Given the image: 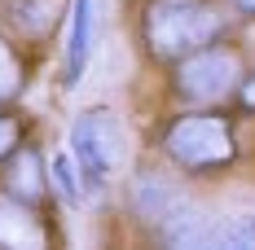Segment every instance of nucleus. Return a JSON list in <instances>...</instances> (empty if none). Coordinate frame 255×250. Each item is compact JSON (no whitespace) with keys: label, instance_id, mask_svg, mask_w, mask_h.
<instances>
[{"label":"nucleus","instance_id":"nucleus-5","mask_svg":"<svg viewBox=\"0 0 255 250\" xmlns=\"http://www.w3.org/2000/svg\"><path fill=\"white\" fill-rule=\"evenodd\" d=\"M128 198H132V211H136V220L145 228L172 237V242H180V237L189 233V228H185V215H189V211H185V193H180V184L167 171H154V167L136 171Z\"/></svg>","mask_w":255,"mask_h":250},{"label":"nucleus","instance_id":"nucleus-7","mask_svg":"<svg viewBox=\"0 0 255 250\" xmlns=\"http://www.w3.org/2000/svg\"><path fill=\"white\" fill-rule=\"evenodd\" d=\"M0 193L44 206V198H49V167H44V154L35 150L31 141H22L18 150L4 158V167H0Z\"/></svg>","mask_w":255,"mask_h":250},{"label":"nucleus","instance_id":"nucleus-2","mask_svg":"<svg viewBox=\"0 0 255 250\" xmlns=\"http://www.w3.org/2000/svg\"><path fill=\"white\" fill-rule=\"evenodd\" d=\"M163 154L185 175H216L238 163V132L220 110H185L163 127Z\"/></svg>","mask_w":255,"mask_h":250},{"label":"nucleus","instance_id":"nucleus-14","mask_svg":"<svg viewBox=\"0 0 255 250\" xmlns=\"http://www.w3.org/2000/svg\"><path fill=\"white\" fill-rule=\"evenodd\" d=\"M233 101H238L242 110H255V71L242 79V88H238V97H233Z\"/></svg>","mask_w":255,"mask_h":250},{"label":"nucleus","instance_id":"nucleus-9","mask_svg":"<svg viewBox=\"0 0 255 250\" xmlns=\"http://www.w3.org/2000/svg\"><path fill=\"white\" fill-rule=\"evenodd\" d=\"M93 35H97V0H75L71 4V44H66V88H75L84 71H88V57H93Z\"/></svg>","mask_w":255,"mask_h":250},{"label":"nucleus","instance_id":"nucleus-12","mask_svg":"<svg viewBox=\"0 0 255 250\" xmlns=\"http://www.w3.org/2000/svg\"><path fill=\"white\" fill-rule=\"evenodd\" d=\"M79 163H75V154H53V180H57V184H62V198L66 202H84L88 198V193H84V189H88V175L84 171H75Z\"/></svg>","mask_w":255,"mask_h":250},{"label":"nucleus","instance_id":"nucleus-10","mask_svg":"<svg viewBox=\"0 0 255 250\" xmlns=\"http://www.w3.org/2000/svg\"><path fill=\"white\" fill-rule=\"evenodd\" d=\"M75 0H9V18L26 40H49Z\"/></svg>","mask_w":255,"mask_h":250},{"label":"nucleus","instance_id":"nucleus-11","mask_svg":"<svg viewBox=\"0 0 255 250\" xmlns=\"http://www.w3.org/2000/svg\"><path fill=\"white\" fill-rule=\"evenodd\" d=\"M22 88H26V62H22V53H18V44L0 35V105L18 101Z\"/></svg>","mask_w":255,"mask_h":250},{"label":"nucleus","instance_id":"nucleus-8","mask_svg":"<svg viewBox=\"0 0 255 250\" xmlns=\"http://www.w3.org/2000/svg\"><path fill=\"white\" fill-rule=\"evenodd\" d=\"M176 250H255V215H229L220 224L189 228Z\"/></svg>","mask_w":255,"mask_h":250},{"label":"nucleus","instance_id":"nucleus-4","mask_svg":"<svg viewBox=\"0 0 255 250\" xmlns=\"http://www.w3.org/2000/svg\"><path fill=\"white\" fill-rule=\"evenodd\" d=\"M71 154H75L79 171L88 175L93 189L115 180V171L128 163V136H124L119 114L106 110V105H93V110L75 114V123H71Z\"/></svg>","mask_w":255,"mask_h":250},{"label":"nucleus","instance_id":"nucleus-15","mask_svg":"<svg viewBox=\"0 0 255 250\" xmlns=\"http://www.w3.org/2000/svg\"><path fill=\"white\" fill-rule=\"evenodd\" d=\"M233 9H238V13H247V18H255V0H229Z\"/></svg>","mask_w":255,"mask_h":250},{"label":"nucleus","instance_id":"nucleus-1","mask_svg":"<svg viewBox=\"0 0 255 250\" xmlns=\"http://www.w3.org/2000/svg\"><path fill=\"white\" fill-rule=\"evenodd\" d=\"M229 31L220 0H145L141 9V40L145 53L163 66H176L180 57L216 44Z\"/></svg>","mask_w":255,"mask_h":250},{"label":"nucleus","instance_id":"nucleus-13","mask_svg":"<svg viewBox=\"0 0 255 250\" xmlns=\"http://www.w3.org/2000/svg\"><path fill=\"white\" fill-rule=\"evenodd\" d=\"M22 141H26V119L13 114V110H0V167H4V158L18 150Z\"/></svg>","mask_w":255,"mask_h":250},{"label":"nucleus","instance_id":"nucleus-3","mask_svg":"<svg viewBox=\"0 0 255 250\" xmlns=\"http://www.w3.org/2000/svg\"><path fill=\"white\" fill-rule=\"evenodd\" d=\"M242 79H247V57L233 44L216 40V44L189 53L172 66V92L194 110H216L220 101L238 97Z\"/></svg>","mask_w":255,"mask_h":250},{"label":"nucleus","instance_id":"nucleus-6","mask_svg":"<svg viewBox=\"0 0 255 250\" xmlns=\"http://www.w3.org/2000/svg\"><path fill=\"white\" fill-rule=\"evenodd\" d=\"M0 250H57V228L40 202L0 193Z\"/></svg>","mask_w":255,"mask_h":250}]
</instances>
